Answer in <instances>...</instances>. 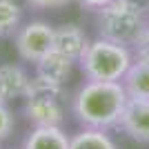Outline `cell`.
I'll use <instances>...</instances> for the list:
<instances>
[{"mask_svg":"<svg viewBox=\"0 0 149 149\" xmlns=\"http://www.w3.org/2000/svg\"><path fill=\"white\" fill-rule=\"evenodd\" d=\"M109 2H113V0H78V5L85 7V9H89V11H98V9L107 7Z\"/></svg>","mask_w":149,"mask_h":149,"instance_id":"obj_17","label":"cell"},{"mask_svg":"<svg viewBox=\"0 0 149 149\" xmlns=\"http://www.w3.org/2000/svg\"><path fill=\"white\" fill-rule=\"evenodd\" d=\"M74 65L76 62L71 60V58L62 56V54H58V51L54 49V51H49L42 60L38 62V65H33V67H36V76L38 78L49 80V82H56V85H65L67 78L71 76Z\"/></svg>","mask_w":149,"mask_h":149,"instance_id":"obj_10","label":"cell"},{"mask_svg":"<svg viewBox=\"0 0 149 149\" xmlns=\"http://www.w3.org/2000/svg\"><path fill=\"white\" fill-rule=\"evenodd\" d=\"M22 25V7L18 0H0V38H9Z\"/></svg>","mask_w":149,"mask_h":149,"instance_id":"obj_13","label":"cell"},{"mask_svg":"<svg viewBox=\"0 0 149 149\" xmlns=\"http://www.w3.org/2000/svg\"><path fill=\"white\" fill-rule=\"evenodd\" d=\"M134 60L131 47L98 36L96 40H89L78 67L85 80H123Z\"/></svg>","mask_w":149,"mask_h":149,"instance_id":"obj_2","label":"cell"},{"mask_svg":"<svg viewBox=\"0 0 149 149\" xmlns=\"http://www.w3.org/2000/svg\"><path fill=\"white\" fill-rule=\"evenodd\" d=\"M89 45L87 31L78 27L76 22H65V25L56 27V40H54V49L62 56L71 58L74 62L80 60V56L85 54Z\"/></svg>","mask_w":149,"mask_h":149,"instance_id":"obj_7","label":"cell"},{"mask_svg":"<svg viewBox=\"0 0 149 149\" xmlns=\"http://www.w3.org/2000/svg\"><path fill=\"white\" fill-rule=\"evenodd\" d=\"M98 36L109 38L113 42L134 47L149 25L145 7L138 0H113L107 7L98 9Z\"/></svg>","mask_w":149,"mask_h":149,"instance_id":"obj_3","label":"cell"},{"mask_svg":"<svg viewBox=\"0 0 149 149\" xmlns=\"http://www.w3.org/2000/svg\"><path fill=\"white\" fill-rule=\"evenodd\" d=\"M25 2L31 9H36V11H45V9H62L71 0H25Z\"/></svg>","mask_w":149,"mask_h":149,"instance_id":"obj_16","label":"cell"},{"mask_svg":"<svg viewBox=\"0 0 149 149\" xmlns=\"http://www.w3.org/2000/svg\"><path fill=\"white\" fill-rule=\"evenodd\" d=\"M118 129H123V134H127L131 140L149 145V100L147 98L127 100Z\"/></svg>","mask_w":149,"mask_h":149,"instance_id":"obj_6","label":"cell"},{"mask_svg":"<svg viewBox=\"0 0 149 149\" xmlns=\"http://www.w3.org/2000/svg\"><path fill=\"white\" fill-rule=\"evenodd\" d=\"M69 140L62 125H40L27 134L22 149H69Z\"/></svg>","mask_w":149,"mask_h":149,"instance_id":"obj_9","label":"cell"},{"mask_svg":"<svg viewBox=\"0 0 149 149\" xmlns=\"http://www.w3.org/2000/svg\"><path fill=\"white\" fill-rule=\"evenodd\" d=\"M22 100H25V116L29 123H33V127L62 125L67 113V98L62 85L33 76Z\"/></svg>","mask_w":149,"mask_h":149,"instance_id":"obj_4","label":"cell"},{"mask_svg":"<svg viewBox=\"0 0 149 149\" xmlns=\"http://www.w3.org/2000/svg\"><path fill=\"white\" fill-rule=\"evenodd\" d=\"M13 127H16L13 111L9 109V105L0 102V143H5L7 138L13 134Z\"/></svg>","mask_w":149,"mask_h":149,"instance_id":"obj_14","label":"cell"},{"mask_svg":"<svg viewBox=\"0 0 149 149\" xmlns=\"http://www.w3.org/2000/svg\"><path fill=\"white\" fill-rule=\"evenodd\" d=\"M127 100L123 80H85L71 98V113L87 129H118Z\"/></svg>","mask_w":149,"mask_h":149,"instance_id":"obj_1","label":"cell"},{"mask_svg":"<svg viewBox=\"0 0 149 149\" xmlns=\"http://www.w3.org/2000/svg\"><path fill=\"white\" fill-rule=\"evenodd\" d=\"M123 85L129 98H147L149 100V65L143 60H134L129 71L125 74Z\"/></svg>","mask_w":149,"mask_h":149,"instance_id":"obj_12","label":"cell"},{"mask_svg":"<svg viewBox=\"0 0 149 149\" xmlns=\"http://www.w3.org/2000/svg\"><path fill=\"white\" fill-rule=\"evenodd\" d=\"M56 40V27L47 20H29L13 33V45L18 51L20 60L38 65L49 51H54Z\"/></svg>","mask_w":149,"mask_h":149,"instance_id":"obj_5","label":"cell"},{"mask_svg":"<svg viewBox=\"0 0 149 149\" xmlns=\"http://www.w3.org/2000/svg\"><path fill=\"white\" fill-rule=\"evenodd\" d=\"M69 149H118V145L109 136V131L82 127L80 131H76L71 136Z\"/></svg>","mask_w":149,"mask_h":149,"instance_id":"obj_11","label":"cell"},{"mask_svg":"<svg viewBox=\"0 0 149 149\" xmlns=\"http://www.w3.org/2000/svg\"><path fill=\"white\" fill-rule=\"evenodd\" d=\"M131 51H134V58H136V60H143V62L149 65V25H147V29L140 33L136 45L131 47Z\"/></svg>","mask_w":149,"mask_h":149,"instance_id":"obj_15","label":"cell"},{"mask_svg":"<svg viewBox=\"0 0 149 149\" xmlns=\"http://www.w3.org/2000/svg\"><path fill=\"white\" fill-rule=\"evenodd\" d=\"M29 82H31V76L27 74L25 67L13 65V62L0 65V102L9 105L13 100L25 98Z\"/></svg>","mask_w":149,"mask_h":149,"instance_id":"obj_8","label":"cell"}]
</instances>
